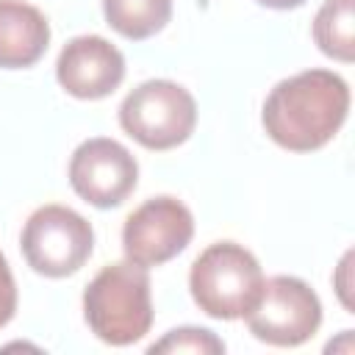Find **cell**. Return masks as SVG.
I'll return each mask as SVG.
<instances>
[{
    "instance_id": "obj_1",
    "label": "cell",
    "mask_w": 355,
    "mask_h": 355,
    "mask_svg": "<svg viewBox=\"0 0 355 355\" xmlns=\"http://www.w3.org/2000/svg\"><path fill=\"white\" fill-rule=\"evenodd\" d=\"M349 114V86L330 69H305L280 80L263 100L261 122L275 144L291 153L324 147Z\"/></svg>"
},
{
    "instance_id": "obj_2",
    "label": "cell",
    "mask_w": 355,
    "mask_h": 355,
    "mask_svg": "<svg viewBox=\"0 0 355 355\" xmlns=\"http://www.w3.org/2000/svg\"><path fill=\"white\" fill-rule=\"evenodd\" d=\"M83 319L111 347H128L144 338L153 324L147 266L133 261L103 266L83 291Z\"/></svg>"
},
{
    "instance_id": "obj_3",
    "label": "cell",
    "mask_w": 355,
    "mask_h": 355,
    "mask_svg": "<svg viewBox=\"0 0 355 355\" xmlns=\"http://www.w3.org/2000/svg\"><path fill=\"white\" fill-rule=\"evenodd\" d=\"M263 280L266 277L255 255L236 241H216L205 247L189 272L191 300L214 319L244 316L255 305Z\"/></svg>"
},
{
    "instance_id": "obj_4",
    "label": "cell",
    "mask_w": 355,
    "mask_h": 355,
    "mask_svg": "<svg viewBox=\"0 0 355 355\" xmlns=\"http://www.w3.org/2000/svg\"><path fill=\"white\" fill-rule=\"evenodd\" d=\"M119 125L147 150H172L194 133L197 103L180 83L144 80L122 100Z\"/></svg>"
},
{
    "instance_id": "obj_5",
    "label": "cell",
    "mask_w": 355,
    "mask_h": 355,
    "mask_svg": "<svg viewBox=\"0 0 355 355\" xmlns=\"http://www.w3.org/2000/svg\"><path fill=\"white\" fill-rule=\"evenodd\" d=\"M19 247L33 272L44 277H67L89 261L94 230L67 205H42L28 216Z\"/></svg>"
},
{
    "instance_id": "obj_6",
    "label": "cell",
    "mask_w": 355,
    "mask_h": 355,
    "mask_svg": "<svg viewBox=\"0 0 355 355\" xmlns=\"http://www.w3.org/2000/svg\"><path fill=\"white\" fill-rule=\"evenodd\" d=\"M250 333L272 347H300L322 324V302L316 291L288 275L263 280L255 305L244 313Z\"/></svg>"
},
{
    "instance_id": "obj_7",
    "label": "cell",
    "mask_w": 355,
    "mask_h": 355,
    "mask_svg": "<svg viewBox=\"0 0 355 355\" xmlns=\"http://www.w3.org/2000/svg\"><path fill=\"white\" fill-rule=\"evenodd\" d=\"M194 236L191 211L175 197H153L141 202L122 227V250L139 266H161L180 255Z\"/></svg>"
},
{
    "instance_id": "obj_8",
    "label": "cell",
    "mask_w": 355,
    "mask_h": 355,
    "mask_svg": "<svg viewBox=\"0 0 355 355\" xmlns=\"http://www.w3.org/2000/svg\"><path fill=\"white\" fill-rule=\"evenodd\" d=\"M136 158L114 139H89L69 158V183L75 194L94 208H114L125 202L136 189Z\"/></svg>"
},
{
    "instance_id": "obj_9",
    "label": "cell",
    "mask_w": 355,
    "mask_h": 355,
    "mask_svg": "<svg viewBox=\"0 0 355 355\" xmlns=\"http://www.w3.org/2000/svg\"><path fill=\"white\" fill-rule=\"evenodd\" d=\"M55 78L78 100H100L122 83L125 58L103 36H75L58 53Z\"/></svg>"
},
{
    "instance_id": "obj_10",
    "label": "cell",
    "mask_w": 355,
    "mask_h": 355,
    "mask_svg": "<svg viewBox=\"0 0 355 355\" xmlns=\"http://www.w3.org/2000/svg\"><path fill=\"white\" fill-rule=\"evenodd\" d=\"M50 44L44 14L22 0H0V67H33Z\"/></svg>"
},
{
    "instance_id": "obj_11",
    "label": "cell",
    "mask_w": 355,
    "mask_h": 355,
    "mask_svg": "<svg viewBox=\"0 0 355 355\" xmlns=\"http://www.w3.org/2000/svg\"><path fill=\"white\" fill-rule=\"evenodd\" d=\"M105 22L125 39L155 36L172 19V0H103Z\"/></svg>"
},
{
    "instance_id": "obj_12",
    "label": "cell",
    "mask_w": 355,
    "mask_h": 355,
    "mask_svg": "<svg viewBox=\"0 0 355 355\" xmlns=\"http://www.w3.org/2000/svg\"><path fill=\"white\" fill-rule=\"evenodd\" d=\"M313 42L341 64L355 58V0H324L313 19Z\"/></svg>"
},
{
    "instance_id": "obj_13",
    "label": "cell",
    "mask_w": 355,
    "mask_h": 355,
    "mask_svg": "<svg viewBox=\"0 0 355 355\" xmlns=\"http://www.w3.org/2000/svg\"><path fill=\"white\" fill-rule=\"evenodd\" d=\"M150 352H172V355H183V352H194V355H216L225 352L222 338H216L211 330L205 327H178L169 330L161 341L150 344Z\"/></svg>"
},
{
    "instance_id": "obj_14",
    "label": "cell",
    "mask_w": 355,
    "mask_h": 355,
    "mask_svg": "<svg viewBox=\"0 0 355 355\" xmlns=\"http://www.w3.org/2000/svg\"><path fill=\"white\" fill-rule=\"evenodd\" d=\"M14 311H17V283L8 269L6 255L0 252V327H6L11 322Z\"/></svg>"
},
{
    "instance_id": "obj_15",
    "label": "cell",
    "mask_w": 355,
    "mask_h": 355,
    "mask_svg": "<svg viewBox=\"0 0 355 355\" xmlns=\"http://www.w3.org/2000/svg\"><path fill=\"white\" fill-rule=\"evenodd\" d=\"M349 263H352V252H347L344 255V261L338 263V275H336V291H338V297H341V305L347 308V311H352V300H349Z\"/></svg>"
},
{
    "instance_id": "obj_16",
    "label": "cell",
    "mask_w": 355,
    "mask_h": 355,
    "mask_svg": "<svg viewBox=\"0 0 355 355\" xmlns=\"http://www.w3.org/2000/svg\"><path fill=\"white\" fill-rule=\"evenodd\" d=\"M261 6H266V8H297V6H302L305 0H258Z\"/></svg>"
}]
</instances>
